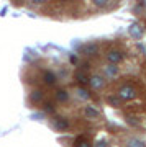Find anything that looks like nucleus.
Instances as JSON below:
<instances>
[{
  "instance_id": "obj_1",
  "label": "nucleus",
  "mask_w": 146,
  "mask_h": 147,
  "mask_svg": "<svg viewBox=\"0 0 146 147\" xmlns=\"http://www.w3.org/2000/svg\"><path fill=\"white\" fill-rule=\"evenodd\" d=\"M117 95L120 96L121 100H133L136 96V90L133 88V87H130V85H121L120 88H118V92H117Z\"/></svg>"
},
{
  "instance_id": "obj_2",
  "label": "nucleus",
  "mask_w": 146,
  "mask_h": 147,
  "mask_svg": "<svg viewBox=\"0 0 146 147\" xmlns=\"http://www.w3.org/2000/svg\"><path fill=\"white\" fill-rule=\"evenodd\" d=\"M105 57H107V61H108L110 64H118V62H121V59H123V53L118 51V49H110Z\"/></svg>"
},
{
  "instance_id": "obj_3",
  "label": "nucleus",
  "mask_w": 146,
  "mask_h": 147,
  "mask_svg": "<svg viewBox=\"0 0 146 147\" xmlns=\"http://www.w3.org/2000/svg\"><path fill=\"white\" fill-rule=\"evenodd\" d=\"M89 84L94 90H100V88L105 87V80H104L102 75H92V77L89 79Z\"/></svg>"
},
{
  "instance_id": "obj_4",
  "label": "nucleus",
  "mask_w": 146,
  "mask_h": 147,
  "mask_svg": "<svg viewBox=\"0 0 146 147\" xmlns=\"http://www.w3.org/2000/svg\"><path fill=\"white\" fill-rule=\"evenodd\" d=\"M84 116L87 118V119H99L100 118V111L97 110V108H94V106H84Z\"/></svg>"
},
{
  "instance_id": "obj_5",
  "label": "nucleus",
  "mask_w": 146,
  "mask_h": 147,
  "mask_svg": "<svg viewBox=\"0 0 146 147\" xmlns=\"http://www.w3.org/2000/svg\"><path fill=\"white\" fill-rule=\"evenodd\" d=\"M53 126H54V129H57V131H66V129L69 127V121L66 119V118L57 116V118L53 119Z\"/></svg>"
},
{
  "instance_id": "obj_6",
  "label": "nucleus",
  "mask_w": 146,
  "mask_h": 147,
  "mask_svg": "<svg viewBox=\"0 0 146 147\" xmlns=\"http://www.w3.org/2000/svg\"><path fill=\"white\" fill-rule=\"evenodd\" d=\"M74 77H76V80H77L81 85H85L89 84V74H87V70L85 69H79V70H76V74H74Z\"/></svg>"
},
{
  "instance_id": "obj_7",
  "label": "nucleus",
  "mask_w": 146,
  "mask_h": 147,
  "mask_svg": "<svg viewBox=\"0 0 146 147\" xmlns=\"http://www.w3.org/2000/svg\"><path fill=\"white\" fill-rule=\"evenodd\" d=\"M44 98V93H43V90H33L31 93H30V101H31L33 105H40Z\"/></svg>"
},
{
  "instance_id": "obj_8",
  "label": "nucleus",
  "mask_w": 146,
  "mask_h": 147,
  "mask_svg": "<svg viewBox=\"0 0 146 147\" xmlns=\"http://www.w3.org/2000/svg\"><path fill=\"white\" fill-rule=\"evenodd\" d=\"M84 54H87V56H97L99 54V46L94 44V42H90V44H85L84 46Z\"/></svg>"
},
{
  "instance_id": "obj_9",
  "label": "nucleus",
  "mask_w": 146,
  "mask_h": 147,
  "mask_svg": "<svg viewBox=\"0 0 146 147\" xmlns=\"http://www.w3.org/2000/svg\"><path fill=\"white\" fill-rule=\"evenodd\" d=\"M54 96H56V100L59 101V103H64V101L69 100V92L66 88H59L56 93H54Z\"/></svg>"
},
{
  "instance_id": "obj_10",
  "label": "nucleus",
  "mask_w": 146,
  "mask_h": 147,
  "mask_svg": "<svg viewBox=\"0 0 146 147\" xmlns=\"http://www.w3.org/2000/svg\"><path fill=\"white\" fill-rule=\"evenodd\" d=\"M43 80H44V84H46V85H54L57 82V77L53 72L46 70V72L43 74Z\"/></svg>"
},
{
  "instance_id": "obj_11",
  "label": "nucleus",
  "mask_w": 146,
  "mask_h": 147,
  "mask_svg": "<svg viewBox=\"0 0 146 147\" xmlns=\"http://www.w3.org/2000/svg\"><path fill=\"white\" fill-rule=\"evenodd\" d=\"M105 70H107V74H108V75H112V77H115V75L118 74V69H117V64H108V65L105 67Z\"/></svg>"
},
{
  "instance_id": "obj_12",
  "label": "nucleus",
  "mask_w": 146,
  "mask_h": 147,
  "mask_svg": "<svg viewBox=\"0 0 146 147\" xmlns=\"http://www.w3.org/2000/svg\"><path fill=\"white\" fill-rule=\"evenodd\" d=\"M120 96H118V95H117V96H108V103L110 105H113V106H118L120 105Z\"/></svg>"
},
{
  "instance_id": "obj_13",
  "label": "nucleus",
  "mask_w": 146,
  "mask_h": 147,
  "mask_svg": "<svg viewBox=\"0 0 146 147\" xmlns=\"http://www.w3.org/2000/svg\"><path fill=\"white\" fill-rule=\"evenodd\" d=\"M74 144H76V146H89V141H87L85 137H77V139L74 141Z\"/></svg>"
},
{
  "instance_id": "obj_14",
  "label": "nucleus",
  "mask_w": 146,
  "mask_h": 147,
  "mask_svg": "<svg viewBox=\"0 0 146 147\" xmlns=\"http://www.w3.org/2000/svg\"><path fill=\"white\" fill-rule=\"evenodd\" d=\"M92 2H94V3H95L97 7H105V5H107V2H108V0H92Z\"/></svg>"
},
{
  "instance_id": "obj_15",
  "label": "nucleus",
  "mask_w": 146,
  "mask_h": 147,
  "mask_svg": "<svg viewBox=\"0 0 146 147\" xmlns=\"http://www.w3.org/2000/svg\"><path fill=\"white\" fill-rule=\"evenodd\" d=\"M77 93H79V96H81V98H89V95H87V92H85V90H82V88L79 90Z\"/></svg>"
},
{
  "instance_id": "obj_16",
  "label": "nucleus",
  "mask_w": 146,
  "mask_h": 147,
  "mask_svg": "<svg viewBox=\"0 0 146 147\" xmlns=\"http://www.w3.org/2000/svg\"><path fill=\"white\" fill-rule=\"evenodd\" d=\"M63 2H68V0H63Z\"/></svg>"
},
{
  "instance_id": "obj_17",
  "label": "nucleus",
  "mask_w": 146,
  "mask_h": 147,
  "mask_svg": "<svg viewBox=\"0 0 146 147\" xmlns=\"http://www.w3.org/2000/svg\"><path fill=\"white\" fill-rule=\"evenodd\" d=\"M36 2H38V0H36Z\"/></svg>"
}]
</instances>
